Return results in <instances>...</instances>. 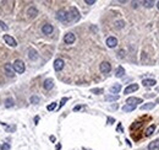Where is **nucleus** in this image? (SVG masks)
Segmentation results:
<instances>
[{"mask_svg":"<svg viewBox=\"0 0 159 150\" xmlns=\"http://www.w3.org/2000/svg\"><path fill=\"white\" fill-rule=\"evenodd\" d=\"M4 71H5V74L9 76V78H12V76L15 75L13 67H12V64H10V63H6V64L4 65Z\"/></svg>","mask_w":159,"mask_h":150,"instance_id":"5","label":"nucleus"},{"mask_svg":"<svg viewBox=\"0 0 159 150\" xmlns=\"http://www.w3.org/2000/svg\"><path fill=\"white\" fill-rule=\"evenodd\" d=\"M92 91V94H95V95H99V94H103V89H92L91 90Z\"/></svg>","mask_w":159,"mask_h":150,"instance_id":"30","label":"nucleus"},{"mask_svg":"<svg viewBox=\"0 0 159 150\" xmlns=\"http://www.w3.org/2000/svg\"><path fill=\"white\" fill-rule=\"evenodd\" d=\"M43 88L45 90H52L54 88V81H53V79H45L44 83H43Z\"/></svg>","mask_w":159,"mask_h":150,"instance_id":"14","label":"nucleus"},{"mask_svg":"<svg viewBox=\"0 0 159 150\" xmlns=\"http://www.w3.org/2000/svg\"><path fill=\"white\" fill-rule=\"evenodd\" d=\"M137 90H138V85L137 84H131V85L127 86V88H125L124 94L125 95H129V94H132L135 91H137Z\"/></svg>","mask_w":159,"mask_h":150,"instance_id":"10","label":"nucleus"},{"mask_svg":"<svg viewBox=\"0 0 159 150\" xmlns=\"http://www.w3.org/2000/svg\"><path fill=\"white\" fill-rule=\"evenodd\" d=\"M0 149H1V147H0Z\"/></svg>","mask_w":159,"mask_h":150,"instance_id":"46","label":"nucleus"},{"mask_svg":"<svg viewBox=\"0 0 159 150\" xmlns=\"http://www.w3.org/2000/svg\"><path fill=\"white\" fill-rule=\"evenodd\" d=\"M60 148H61V145H60V144H58V145H56V150H59Z\"/></svg>","mask_w":159,"mask_h":150,"instance_id":"41","label":"nucleus"},{"mask_svg":"<svg viewBox=\"0 0 159 150\" xmlns=\"http://www.w3.org/2000/svg\"><path fill=\"white\" fill-rule=\"evenodd\" d=\"M28 58L31 59V60H37L38 59V52L33 48H30L28 49Z\"/></svg>","mask_w":159,"mask_h":150,"instance_id":"15","label":"nucleus"},{"mask_svg":"<svg viewBox=\"0 0 159 150\" xmlns=\"http://www.w3.org/2000/svg\"><path fill=\"white\" fill-rule=\"evenodd\" d=\"M56 108V102H53L50 105H48V107H47V110L48 111H54Z\"/></svg>","mask_w":159,"mask_h":150,"instance_id":"29","label":"nucleus"},{"mask_svg":"<svg viewBox=\"0 0 159 150\" xmlns=\"http://www.w3.org/2000/svg\"><path fill=\"white\" fill-rule=\"evenodd\" d=\"M38 121H39V117H36V118H34V122H36V124H38Z\"/></svg>","mask_w":159,"mask_h":150,"instance_id":"39","label":"nucleus"},{"mask_svg":"<svg viewBox=\"0 0 159 150\" xmlns=\"http://www.w3.org/2000/svg\"><path fill=\"white\" fill-rule=\"evenodd\" d=\"M143 126V123H142V122H141V121H138V122H135V123L132 124V126H131V129H138V128H141V127H142Z\"/></svg>","mask_w":159,"mask_h":150,"instance_id":"27","label":"nucleus"},{"mask_svg":"<svg viewBox=\"0 0 159 150\" xmlns=\"http://www.w3.org/2000/svg\"><path fill=\"white\" fill-rule=\"evenodd\" d=\"M64 67H65V62H64L62 59H60V58L55 59V62H54V69L56 71H60L64 69Z\"/></svg>","mask_w":159,"mask_h":150,"instance_id":"6","label":"nucleus"},{"mask_svg":"<svg viewBox=\"0 0 159 150\" xmlns=\"http://www.w3.org/2000/svg\"><path fill=\"white\" fill-rule=\"evenodd\" d=\"M50 140H52V142H54V140H55V137H53V135H52V137H50Z\"/></svg>","mask_w":159,"mask_h":150,"instance_id":"42","label":"nucleus"},{"mask_svg":"<svg viewBox=\"0 0 159 150\" xmlns=\"http://www.w3.org/2000/svg\"><path fill=\"white\" fill-rule=\"evenodd\" d=\"M30 101H31V103H33V105H37V103H39L40 98H39V97L37 96V95H33V96H31Z\"/></svg>","mask_w":159,"mask_h":150,"instance_id":"26","label":"nucleus"},{"mask_svg":"<svg viewBox=\"0 0 159 150\" xmlns=\"http://www.w3.org/2000/svg\"><path fill=\"white\" fill-rule=\"evenodd\" d=\"M119 100V95H107L105 96V101L111 102V101H116Z\"/></svg>","mask_w":159,"mask_h":150,"instance_id":"25","label":"nucleus"},{"mask_svg":"<svg viewBox=\"0 0 159 150\" xmlns=\"http://www.w3.org/2000/svg\"><path fill=\"white\" fill-rule=\"evenodd\" d=\"M107 46L109 48H115L117 46V39L116 37H114V36H110V37L107 38Z\"/></svg>","mask_w":159,"mask_h":150,"instance_id":"9","label":"nucleus"},{"mask_svg":"<svg viewBox=\"0 0 159 150\" xmlns=\"http://www.w3.org/2000/svg\"><path fill=\"white\" fill-rule=\"evenodd\" d=\"M75 41H76V36L74 33H71V32L66 33L65 37H64V42H65L66 44H72Z\"/></svg>","mask_w":159,"mask_h":150,"instance_id":"8","label":"nucleus"},{"mask_svg":"<svg viewBox=\"0 0 159 150\" xmlns=\"http://www.w3.org/2000/svg\"><path fill=\"white\" fill-rule=\"evenodd\" d=\"M144 7H152L154 5V1H149V0H144V1L142 3Z\"/></svg>","mask_w":159,"mask_h":150,"instance_id":"28","label":"nucleus"},{"mask_svg":"<svg viewBox=\"0 0 159 150\" xmlns=\"http://www.w3.org/2000/svg\"><path fill=\"white\" fill-rule=\"evenodd\" d=\"M4 41H5L6 44H9L10 47H16L17 46L16 39L13 37H11V36H9V35H4Z\"/></svg>","mask_w":159,"mask_h":150,"instance_id":"7","label":"nucleus"},{"mask_svg":"<svg viewBox=\"0 0 159 150\" xmlns=\"http://www.w3.org/2000/svg\"><path fill=\"white\" fill-rule=\"evenodd\" d=\"M136 107L137 106H135V105H125V106L122 107V111L124 112H132L136 110Z\"/></svg>","mask_w":159,"mask_h":150,"instance_id":"24","label":"nucleus"},{"mask_svg":"<svg viewBox=\"0 0 159 150\" xmlns=\"http://www.w3.org/2000/svg\"><path fill=\"white\" fill-rule=\"evenodd\" d=\"M56 20L60 21V22H64V24H67V22H70V14L67 10L65 9H60L59 11H56Z\"/></svg>","mask_w":159,"mask_h":150,"instance_id":"1","label":"nucleus"},{"mask_svg":"<svg viewBox=\"0 0 159 150\" xmlns=\"http://www.w3.org/2000/svg\"><path fill=\"white\" fill-rule=\"evenodd\" d=\"M154 106H156L154 102H147V103H144V105L141 106V110L142 111H149V110H153Z\"/></svg>","mask_w":159,"mask_h":150,"instance_id":"18","label":"nucleus"},{"mask_svg":"<svg viewBox=\"0 0 159 150\" xmlns=\"http://www.w3.org/2000/svg\"><path fill=\"white\" fill-rule=\"evenodd\" d=\"M87 5H93V4H95V0H86L85 1Z\"/></svg>","mask_w":159,"mask_h":150,"instance_id":"34","label":"nucleus"},{"mask_svg":"<svg viewBox=\"0 0 159 150\" xmlns=\"http://www.w3.org/2000/svg\"><path fill=\"white\" fill-rule=\"evenodd\" d=\"M67 101H69V98H67V97H62V98H61V101H60V105H59V107H62Z\"/></svg>","mask_w":159,"mask_h":150,"instance_id":"33","label":"nucleus"},{"mask_svg":"<svg viewBox=\"0 0 159 150\" xmlns=\"http://www.w3.org/2000/svg\"><path fill=\"white\" fill-rule=\"evenodd\" d=\"M125 75V69L122 67H117V69L115 71V76L116 78H122Z\"/></svg>","mask_w":159,"mask_h":150,"instance_id":"23","label":"nucleus"},{"mask_svg":"<svg viewBox=\"0 0 159 150\" xmlns=\"http://www.w3.org/2000/svg\"><path fill=\"white\" fill-rule=\"evenodd\" d=\"M99 69H101L103 74H108V73H110V70H111V65L109 62H102L101 65H99Z\"/></svg>","mask_w":159,"mask_h":150,"instance_id":"4","label":"nucleus"},{"mask_svg":"<svg viewBox=\"0 0 159 150\" xmlns=\"http://www.w3.org/2000/svg\"><path fill=\"white\" fill-rule=\"evenodd\" d=\"M27 15H28V17H31V19L36 17V16L38 15V10H37V7H34V6H30L28 9H27Z\"/></svg>","mask_w":159,"mask_h":150,"instance_id":"11","label":"nucleus"},{"mask_svg":"<svg viewBox=\"0 0 159 150\" xmlns=\"http://www.w3.org/2000/svg\"><path fill=\"white\" fill-rule=\"evenodd\" d=\"M137 103H142V100L138 97H134V96H131L126 100V105H135V106H137Z\"/></svg>","mask_w":159,"mask_h":150,"instance_id":"12","label":"nucleus"},{"mask_svg":"<svg viewBox=\"0 0 159 150\" xmlns=\"http://www.w3.org/2000/svg\"><path fill=\"white\" fill-rule=\"evenodd\" d=\"M13 70H15V73H17V74H22L25 70H26V65L25 63L21 60V59H16L15 62H13Z\"/></svg>","mask_w":159,"mask_h":150,"instance_id":"2","label":"nucleus"},{"mask_svg":"<svg viewBox=\"0 0 159 150\" xmlns=\"http://www.w3.org/2000/svg\"><path fill=\"white\" fill-rule=\"evenodd\" d=\"M156 103H159V97H158V98L156 100Z\"/></svg>","mask_w":159,"mask_h":150,"instance_id":"43","label":"nucleus"},{"mask_svg":"<svg viewBox=\"0 0 159 150\" xmlns=\"http://www.w3.org/2000/svg\"><path fill=\"white\" fill-rule=\"evenodd\" d=\"M0 27H1L4 31H7V30H9V27L6 26V24H5L4 21H1V20H0Z\"/></svg>","mask_w":159,"mask_h":150,"instance_id":"31","label":"nucleus"},{"mask_svg":"<svg viewBox=\"0 0 159 150\" xmlns=\"http://www.w3.org/2000/svg\"><path fill=\"white\" fill-rule=\"evenodd\" d=\"M156 84H157L156 79H143L142 81V85L146 86V88H151V86H154Z\"/></svg>","mask_w":159,"mask_h":150,"instance_id":"17","label":"nucleus"},{"mask_svg":"<svg viewBox=\"0 0 159 150\" xmlns=\"http://www.w3.org/2000/svg\"><path fill=\"white\" fill-rule=\"evenodd\" d=\"M157 7H158V10H159V1H157Z\"/></svg>","mask_w":159,"mask_h":150,"instance_id":"44","label":"nucleus"},{"mask_svg":"<svg viewBox=\"0 0 159 150\" xmlns=\"http://www.w3.org/2000/svg\"><path fill=\"white\" fill-rule=\"evenodd\" d=\"M81 108H83V106H76V107L74 108V111H75V112H76V111H80Z\"/></svg>","mask_w":159,"mask_h":150,"instance_id":"36","label":"nucleus"},{"mask_svg":"<svg viewBox=\"0 0 159 150\" xmlns=\"http://www.w3.org/2000/svg\"><path fill=\"white\" fill-rule=\"evenodd\" d=\"M148 150H159V138L154 139L153 142H151L148 144Z\"/></svg>","mask_w":159,"mask_h":150,"instance_id":"13","label":"nucleus"},{"mask_svg":"<svg viewBox=\"0 0 159 150\" xmlns=\"http://www.w3.org/2000/svg\"><path fill=\"white\" fill-rule=\"evenodd\" d=\"M137 4H138V3H135V1H134V3H132V6H134V7H137Z\"/></svg>","mask_w":159,"mask_h":150,"instance_id":"40","label":"nucleus"},{"mask_svg":"<svg viewBox=\"0 0 159 150\" xmlns=\"http://www.w3.org/2000/svg\"><path fill=\"white\" fill-rule=\"evenodd\" d=\"M120 90H121V85L120 84H115V85H113L111 88H110V92L113 95H115L117 92H120Z\"/></svg>","mask_w":159,"mask_h":150,"instance_id":"22","label":"nucleus"},{"mask_svg":"<svg viewBox=\"0 0 159 150\" xmlns=\"http://www.w3.org/2000/svg\"><path fill=\"white\" fill-rule=\"evenodd\" d=\"M117 130H119V132H122V126H121V124L117 126Z\"/></svg>","mask_w":159,"mask_h":150,"instance_id":"38","label":"nucleus"},{"mask_svg":"<svg viewBox=\"0 0 159 150\" xmlns=\"http://www.w3.org/2000/svg\"><path fill=\"white\" fill-rule=\"evenodd\" d=\"M0 150H10V144H9V143H4L1 145V149H0Z\"/></svg>","mask_w":159,"mask_h":150,"instance_id":"32","label":"nucleus"},{"mask_svg":"<svg viewBox=\"0 0 159 150\" xmlns=\"http://www.w3.org/2000/svg\"><path fill=\"white\" fill-rule=\"evenodd\" d=\"M83 150H87V149H83Z\"/></svg>","mask_w":159,"mask_h":150,"instance_id":"45","label":"nucleus"},{"mask_svg":"<svg viewBox=\"0 0 159 150\" xmlns=\"http://www.w3.org/2000/svg\"><path fill=\"white\" fill-rule=\"evenodd\" d=\"M69 14H70V21H78L80 20V11L77 10V7L71 6Z\"/></svg>","mask_w":159,"mask_h":150,"instance_id":"3","label":"nucleus"},{"mask_svg":"<svg viewBox=\"0 0 159 150\" xmlns=\"http://www.w3.org/2000/svg\"><path fill=\"white\" fill-rule=\"evenodd\" d=\"M53 30H54V27L50 25V24H45L43 27H42V32L44 35H50L53 32Z\"/></svg>","mask_w":159,"mask_h":150,"instance_id":"16","label":"nucleus"},{"mask_svg":"<svg viewBox=\"0 0 159 150\" xmlns=\"http://www.w3.org/2000/svg\"><path fill=\"white\" fill-rule=\"evenodd\" d=\"M154 96V94H147V95H144V97H153Z\"/></svg>","mask_w":159,"mask_h":150,"instance_id":"37","label":"nucleus"},{"mask_svg":"<svg viewBox=\"0 0 159 150\" xmlns=\"http://www.w3.org/2000/svg\"><path fill=\"white\" fill-rule=\"evenodd\" d=\"M154 132H156V126L154 124H151L148 127V128L146 129V132H144V135H146V137H151V135L154 133Z\"/></svg>","mask_w":159,"mask_h":150,"instance_id":"19","label":"nucleus"},{"mask_svg":"<svg viewBox=\"0 0 159 150\" xmlns=\"http://www.w3.org/2000/svg\"><path fill=\"white\" fill-rule=\"evenodd\" d=\"M115 122L114 118H111V117H108V124H113Z\"/></svg>","mask_w":159,"mask_h":150,"instance_id":"35","label":"nucleus"},{"mask_svg":"<svg viewBox=\"0 0 159 150\" xmlns=\"http://www.w3.org/2000/svg\"><path fill=\"white\" fill-rule=\"evenodd\" d=\"M4 105H5L6 108H10V107H13V105H15V101H13L12 97H7L5 101H4Z\"/></svg>","mask_w":159,"mask_h":150,"instance_id":"21","label":"nucleus"},{"mask_svg":"<svg viewBox=\"0 0 159 150\" xmlns=\"http://www.w3.org/2000/svg\"><path fill=\"white\" fill-rule=\"evenodd\" d=\"M125 25H126V24H125V21H124V20H117V21L114 22V27H115L116 30H121V29H124Z\"/></svg>","mask_w":159,"mask_h":150,"instance_id":"20","label":"nucleus"}]
</instances>
